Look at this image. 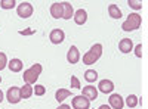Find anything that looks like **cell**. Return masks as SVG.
Wrapping results in <instances>:
<instances>
[{
	"label": "cell",
	"mask_w": 148,
	"mask_h": 109,
	"mask_svg": "<svg viewBox=\"0 0 148 109\" xmlns=\"http://www.w3.org/2000/svg\"><path fill=\"white\" fill-rule=\"evenodd\" d=\"M101 56H102V44L96 43V44H93V46L90 47V50H89L88 53L83 55V64H84V65H92V64H95Z\"/></svg>",
	"instance_id": "1"
},
{
	"label": "cell",
	"mask_w": 148,
	"mask_h": 109,
	"mask_svg": "<svg viewBox=\"0 0 148 109\" xmlns=\"http://www.w3.org/2000/svg\"><path fill=\"white\" fill-rule=\"evenodd\" d=\"M34 32V30H25V31H19V34H22V35H28V34H33Z\"/></svg>",
	"instance_id": "28"
},
{
	"label": "cell",
	"mask_w": 148,
	"mask_h": 109,
	"mask_svg": "<svg viewBox=\"0 0 148 109\" xmlns=\"http://www.w3.org/2000/svg\"><path fill=\"white\" fill-rule=\"evenodd\" d=\"M84 80L88 83H95L98 80V72L95 69H88L84 72Z\"/></svg>",
	"instance_id": "19"
},
{
	"label": "cell",
	"mask_w": 148,
	"mask_h": 109,
	"mask_svg": "<svg viewBox=\"0 0 148 109\" xmlns=\"http://www.w3.org/2000/svg\"><path fill=\"white\" fill-rule=\"evenodd\" d=\"M135 55H136V58H142V44H138L135 47Z\"/></svg>",
	"instance_id": "27"
},
{
	"label": "cell",
	"mask_w": 148,
	"mask_h": 109,
	"mask_svg": "<svg viewBox=\"0 0 148 109\" xmlns=\"http://www.w3.org/2000/svg\"><path fill=\"white\" fill-rule=\"evenodd\" d=\"M49 39H51V43H53V44H61L65 40V32L59 28H55L49 34Z\"/></svg>",
	"instance_id": "7"
},
{
	"label": "cell",
	"mask_w": 148,
	"mask_h": 109,
	"mask_svg": "<svg viewBox=\"0 0 148 109\" xmlns=\"http://www.w3.org/2000/svg\"><path fill=\"white\" fill-rule=\"evenodd\" d=\"M74 22L77 24V25H83V24H86V21H88V14H86L84 9H79L76 14H74Z\"/></svg>",
	"instance_id": "13"
},
{
	"label": "cell",
	"mask_w": 148,
	"mask_h": 109,
	"mask_svg": "<svg viewBox=\"0 0 148 109\" xmlns=\"http://www.w3.org/2000/svg\"><path fill=\"white\" fill-rule=\"evenodd\" d=\"M31 94H33V87L30 84H25V86L21 87V97L22 99H30Z\"/></svg>",
	"instance_id": "20"
},
{
	"label": "cell",
	"mask_w": 148,
	"mask_h": 109,
	"mask_svg": "<svg viewBox=\"0 0 148 109\" xmlns=\"http://www.w3.org/2000/svg\"><path fill=\"white\" fill-rule=\"evenodd\" d=\"M71 87H73V89H80V87H82V86H80V81H79V78H77L76 75L71 77Z\"/></svg>",
	"instance_id": "26"
},
{
	"label": "cell",
	"mask_w": 148,
	"mask_h": 109,
	"mask_svg": "<svg viewBox=\"0 0 148 109\" xmlns=\"http://www.w3.org/2000/svg\"><path fill=\"white\" fill-rule=\"evenodd\" d=\"M6 97H8V102L9 103H12V105H16V103H19L21 102V89H18V87H10L9 90H8V93H6Z\"/></svg>",
	"instance_id": "5"
},
{
	"label": "cell",
	"mask_w": 148,
	"mask_h": 109,
	"mask_svg": "<svg viewBox=\"0 0 148 109\" xmlns=\"http://www.w3.org/2000/svg\"><path fill=\"white\" fill-rule=\"evenodd\" d=\"M67 60L71 64V65H74V64H77L79 60H80V52H79V49L76 46H71L70 49H68V53H67Z\"/></svg>",
	"instance_id": "9"
},
{
	"label": "cell",
	"mask_w": 148,
	"mask_h": 109,
	"mask_svg": "<svg viewBox=\"0 0 148 109\" xmlns=\"http://www.w3.org/2000/svg\"><path fill=\"white\" fill-rule=\"evenodd\" d=\"M73 109H90V102L84 97V96H76L73 97Z\"/></svg>",
	"instance_id": "6"
},
{
	"label": "cell",
	"mask_w": 148,
	"mask_h": 109,
	"mask_svg": "<svg viewBox=\"0 0 148 109\" xmlns=\"http://www.w3.org/2000/svg\"><path fill=\"white\" fill-rule=\"evenodd\" d=\"M58 109H71V106H68V105H61Z\"/></svg>",
	"instance_id": "29"
},
{
	"label": "cell",
	"mask_w": 148,
	"mask_h": 109,
	"mask_svg": "<svg viewBox=\"0 0 148 109\" xmlns=\"http://www.w3.org/2000/svg\"><path fill=\"white\" fill-rule=\"evenodd\" d=\"M127 5H129L132 9H135V10H139V9L142 7V3L138 2V0H127Z\"/></svg>",
	"instance_id": "23"
},
{
	"label": "cell",
	"mask_w": 148,
	"mask_h": 109,
	"mask_svg": "<svg viewBox=\"0 0 148 109\" xmlns=\"http://www.w3.org/2000/svg\"><path fill=\"white\" fill-rule=\"evenodd\" d=\"M51 15L55 19L62 18V3H59V2L52 3V6H51Z\"/></svg>",
	"instance_id": "14"
},
{
	"label": "cell",
	"mask_w": 148,
	"mask_h": 109,
	"mask_svg": "<svg viewBox=\"0 0 148 109\" xmlns=\"http://www.w3.org/2000/svg\"><path fill=\"white\" fill-rule=\"evenodd\" d=\"M16 12H18V16H19V18L27 19V18H30V16L33 15V6H31V3H28V2H22V3L18 6Z\"/></svg>",
	"instance_id": "4"
},
{
	"label": "cell",
	"mask_w": 148,
	"mask_h": 109,
	"mask_svg": "<svg viewBox=\"0 0 148 109\" xmlns=\"http://www.w3.org/2000/svg\"><path fill=\"white\" fill-rule=\"evenodd\" d=\"M15 5H16L15 0H0V7L6 9V10H8V9H14Z\"/></svg>",
	"instance_id": "21"
},
{
	"label": "cell",
	"mask_w": 148,
	"mask_h": 109,
	"mask_svg": "<svg viewBox=\"0 0 148 109\" xmlns=\"http://www.w3.org/2000/svg\"><path fill=\"white\" fill-rule=\"evenodd\" d=\"M0 83H2V77H0Z\"/></svg>",
	"instance_id": "32"
},
{
	"label": "cell",
	"mask_w": 148,
	"mask_h": 109,
	"mask_svg": "<svg viewBox=\"0 0 148 109\" xmlns=\"http://www.w3.org/2000/svg\"><path fill=\"white\" fill-rule=\"evenodd\" d=\"M71 16H74V10H73L71 3L62 2V18L64 19H71Z\"/></svg>",
	"instance_id": "15"
},
{
	"label": "cell",
	"mask_w": 148,
	"mask_h": 109,
	"mask_svg": "<svg viewBox=\"0 0 148 109\" xmlns=\"http://www.w3.org/2000/svg\"><path fill=\"white\" fill-rule=\"evenodd\" d=\"M99 109H111V108H110L108 105H101V106H99Z\"/></svg>",
	"instance_id": "30"
},
{
	"label": "cell",
	"mask_w": 148,
	"mask_h": 109,
	"mask_svg": "<svg viewBox=\"0 0 148 109\" xmlns=\"http://www.w3.org/2000/svg\"><path fill=\"white\" fill-rule=\"evenodd\" d=\"M108 12H110V16L113 19H120L121 18V10L119 9L117 5H110L108 6Z\"/></svg>",
	"instance_id": "18"
},
{
	"label": "cell",
	"mask_w": 148,
	"mask_h": 109,
	"mask_svg": "<svg viewBox=\"0 0 148 109\" xmlns=\"http://www.w3.org/2000/svg\"><path fill=\"white\" fill-rule=\"evenodd\" d=\"M8 65V58L3 52H0V71H3Z\"/></svg>",
	"instance_id": "24"
},
{
	"label": "cell",
	"mask_w": 148,
	"mask_h": 109,
	"mask_svg": "<svg viewBox=\"0 0 148 109\" xmlns=\"http://www.w3.org/2000/svg\"><path fill=\"white\" fill-rule=\"evenodd\" d=\"M82 96H84L89 102H92V100L98 99V89L95 86H86V87H83Z\"/></svg>",
	"instance_id": "8"
},
{
	"label": "cell",
	"mask_w": 148,
	"mask_h": 109,
	"mask_svg": "<svg viewBox=\"0 0 148 109\" xmlns=\"http://www.w3.org/2000/svg\"><path fill=\"white\" fill-rule=\"evenodd\" d=\"M139 103V100H138V97L135 94H129L127 97H126V105L129 106V108H135Z\"/></svg>",
	"instance_id": "22"
},
{
	"label": "cell",
	"mask_w": 148,
	"mask_h": 109,
	"mask_svg": "<svg viewBox=\"0 0 148 109\" xmlns=\"http://www.w3.org/2000/svg\"><path fill=\"white\" fill-rule=\"evenodd\" d=\"M141 24H142V18L139 14H130L127 16V19L123 22L121 30L123 31H135L141 27Z\"/></svg>",
	"instance_id": "3"
},
{
	"label": "cell",
	"mask_w": 148,
	"mask_h": 109,
	"mask_svg": "<svg viewBox=\"0 0 148 109\" xmlns=\"http://www.w3.org/2000/svg\"><path fill=\"white\" fill-rule=\"evenodd\" d=\"M2 100H3V91L0 90V102H2Z\"/></svg>",
	"instance_id": "31"
},
{
	"label": "cell",
	"mask_w": 148,
	"mask_h": 109,
	"mask_svg": "<svg viewBox=\"0 0 148 109\" xmlns=\"http://www.w3.org/2000/svg\"><path fill=\"white\" fill-rule=\"evenodd\" d=\"M71 96V91L70 90H67V89H59L58 91H56V94H55V99L58 100V102H64L67 97H70Z\"/></svg>",
	"instance_id": "17"
},
{
	"label": "cell",
	"mask_w": 148,
	"mask_h": 109,
	"mask_svg": "<svg viewBox=\"0 0 148 109\" xmlns=\"http://www.w3.org/2000/svg\"><path fill=\"white\" fill-rule=\"evenodd\" d=\"M98 90L99 91H102V93H111L114 90V84H113V81L111 80H101L99 81V86H98Z\"/></svg>",
	"instance_id": "12"
},
{
	"label": "cell",
	"mask_w": 148,
	"mask_h": 109,
	"mask_svg": "<svg viewBox=\"0 0 148 109\" xmlns=\"http://www.w3.org/2000/svg\"><path fill=\"white\" fill-rule=\"evenodd\" d=\"M119 49L121 53H129L133 50V43L130 39H121L120 43H119Z\"/></svg>",
	"instance_id": "11"
},
{
	"label": "cell",
	"mask_w": 148,
	"mask_h": 109,
	"mask_svg": "<svg viewBox=\"0 0 148 109\" xmlns=\"http://www.w3.org/2000/svg\"><path fill=\"white\" fill-rule=\"evenodd\" d=\"M110 108H113V109H121L123 105H125V102H123V97L120 94H111L110 97Z\"/></svg>",
	"instance_id": "10"
},
{
	"label": "cell",
	"mask_w": 148,
	"mask_h": 109,
	"mask_svg": "<svg viewBox=\"0 0 148 109\" xmlns=\"http://www.w3.org/2000/svg\"><path fill=\"white\" fill-rule=\"evenodd\" d=\"M8 66H9V69H10L12 72H19V71H22V62H21V59H12L10 62L8 64Z\"/></svg>",
	"instance_id": "16"
},
{
	"label": "cell",
	"mask_w": 148,
	"mask_h": 109,
	"mask_svg": "<svg viewBox=\"0 0 148 109\" xmlns=\"http://www.w3.org/2000/svg\"><path fill=\"white\" fill-rule=\"evenodd\" d=\"M42 65L40 64H34L30 69H27V71H24V74H22V77H24V81H25V84H34L36 81H37V78H39V75L42 74Z\"/></svg>",
	"instance_id": "2"
},
{
	"label": "cell",
	"mask_w": 148,
	"mask_h": 109,
	"mask_svg": "<svg viewBox=\"0 0 148 109\" xmlns=\"http://www.w3.org/2000/svg\"><path fill=\"white\" fill-rule=\"evenodd\" d=\"M33 93H36L37 96H43L46 93V89H45V86H36L33 89Z\"/></svg>",
	"instance_id": "25"
}]
</instances>
